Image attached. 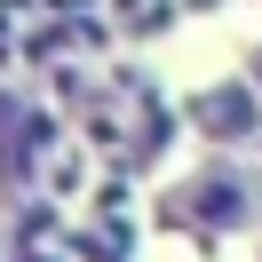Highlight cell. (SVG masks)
<instances>
[{"mask_svg": "<svg viewBox=\"0 0 262 262\" xmlns=\"http://www.w3.org/2000/svg\"><path fill=\"white\" fill-rule=\"evenodd\" d=\"M183 207H191L199 223L223 230V223H238V214H246V191H238L230 175H207V183H191V191H183Z\"/></svg>", "mask_w": 262, "mask_h": 262, "instance_id": "obj_1", "label": "cell"}, {"mask_svg": "<svg viewBox=\"0 0 262 262\" xmlns=\"http://www.w3.org/2000/svg\"><path fill=\"white\" fill-rule=\"evenodd\" d=\"M199 127H207V135H246V127H254V96H246V88L199 96Z\"/></svg>", "mask_w": 262, "mask_h": 262, "instance_id": "obj_2", "label": "cell"}, {"mask_svg": "<svg viewBox=\"0 0 262 262\" xmlns=\"http://www.w3.org/2000/svg\"><path fill=\"white\" fill-rule=\"evenodd\" d=\"M254 72H262V56H254Z\"/></svg>", "mask_w": 262, "mask_h": 262, "instance_id": "obj_3", "label": "cell"}]
</instances>
